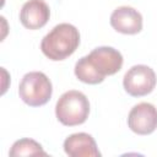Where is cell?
<instances>
[{
	"label": "cell",
	"mask_w": 157,
	"mask_h": 157,
	"mask_svg": "<svg viewBox=\"0 0 157 157\" xmlns=\"http://www.w3.org/2000/svg\"><path fill=\"white\" fill-rule=\"evenodd\" d=\"M78 44V29L70 23H59L44 36L40 42V49L48 59L59 61L72 55Z\"/></svg>",
	"instance_id": "6da1fadb"
},
{
	"label": "cell",
	"mask_w": 157,
	"mask_h": 157,
	"mask_svg": "<svg viewBox=\"0 0 157 157\" xmlns=\"http://www.w3.org/2000/svg\"><path fill=\"white\" fill-rule=\"evenodd\" d=\"M90 114L88 98L80 91L71 90L60 96L55 105L58 120L66 126L83 124Z\"/></svg>",
	"instance_id": "7a4b0ae2"
},
{
	"label": "cell",
	"mask_w": 157,
	"mask_h": 157,
	"mask_svg": "<svg viewBox=\"0 0 157 157\" xmlns=\"http://www.w3.org/2000/svg\"><path fill=\"white\" fill-rule=\"evenodd\" d=\"M53 86L48 76L40 71L27 72L18 86L20 98L29 107H40L49 102Z\"/></svg>",
	"instance_id": "3957f363"
},
{
	"label": "cell",
	"mask_w": 157,
	"mask_h": 157,
	"mask_svg": "<svg viewBox=\"0 0 157 157\" xmlns=\"http://www.w3.org/2000/svg\"><path fill=\"white\" fill-rule=\"evenodd\" d=\"M155 71L147 65H134L124 75L123 86L132 97H142L151 93L156 86Z\"/></svg>",
	"instance_id": "277c9868"
},
{
	"label": "cell",
	"mask_w": 157,
	"mask_h": 157,
	"mask_svg": "<svg viewBox=\"0 0 157 157\" xmlns=\"http://www.w3.org/2000/svg\"><path fill=\"white\" fill-rule=\"evenodd\" d=\"M128 125L137 135H150L157 129V109L153 104L142 102L134 105L128 117Z\"/></svg>",
	"instance_id": "5b68a950"
},
{
	"label": "cell",
	"mask_w": 157,
	"mask_h": 157,
	"mask_svg": "<svg viewBox=\"0 0 157 157\" xmlns=\"http://www.w3.org/2000/svg\"><path fill=\"white\" fill-rule=\"evenodd\" d=\"M87 56L94 69L104 77L117 74L123 66V55L112 47L94 48Z\"/></svg>",
	"instance_id": "8992f818"
},
{
	"label": "cell",
	"mask_w": 157,
	"mask_h": 157,
	"mask_svg": "<svg viewBox=\"0 0 157 157\" xmlns=\"http://www.w3.org/2000/svg\"><path fill=\"white\" fill-rule=\"evenodd\" d=\"M110 26L119 33L136 34L142 29V16L134 7L120 6L112 12Z\"/></svg>",
	"instance_id": "52a82bcc"
},
{
	"label": "cell",
	"mask_w": 157,
	"mask_h": 157,
	"mask_svg": "<svg viewBox=\"0 0 157 157\" xmlns=\"http://www.w3.org/2000/svg\"><path fill=\"white\" fill-rule=\"evenodd\" d=\"M50 17L49 6L43 0H28L20 11V21L28 29H39Z\"/></svg>",
	"instance_id": "ba28073f"
},
{
	"label": "cell",
	"mask_w": 157,
	"mask_h": 157,
	"mask_svg": "<svg viewBox=\"0 0 157 157\" xmlns=\"http://www.w3.org/2000/svg\"><path fill=\"white\" fill-rule=\"evenodd\" d=\"M64 151L71 157H98L101 152L97 148L94 139L87 132H76L67 136L64 141Z\"/></svg>",
	"instance_id": "9c48e42d"
},
{
	"label": "cell",
	"mask_w": 157,
	"mask_h": 157,
	"mask_svg": "<svg viewBox=\"0 0 157 157\" xmlns=\"http://www.w3.org/2000/svg\"><path fill=\"white\" fill-rule=\"evenodd\" d=\"M75 75L76 77L88 85H97L101 83L104 80V76H102L92 65L88 56H82L78 59L75 64Z\"/></svg>",
	"instance_id": "30bf717a"
},
{
	"label": "cell",
	"mask_w": 157,
	"mask_h": 157,
	"mask_svg": "<svg viewBox=\"0 0 157 157\" xmlns=\"http://www.w3.org/2000/svg\"><path fill=\"white\" fill-rule=\"evenodd\" d=\"M9 155L11 157L20 156H47V152L43 150L42 145L32 139H20L13 142L10 148Z\"/></svg>",
	"instance_id": "8fae6325"
}]
</instances>
